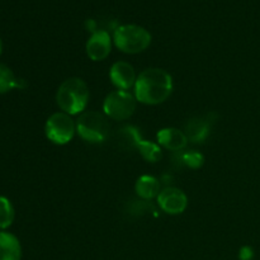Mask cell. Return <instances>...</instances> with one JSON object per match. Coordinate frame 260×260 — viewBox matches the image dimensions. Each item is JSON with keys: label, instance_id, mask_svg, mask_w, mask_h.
<instances>
[{"label": "cell", "instance_id": "5", "mask_svg": "<svg viewBox=\"0 0 260 260\" xmlns=\"http://www.w3.org/2000/svg\"><path fill=\"white\" fill-rule=\"evenodd\" d=\"M103 111L108 118L114 121L128 119L136 111V98L128 90H114L104 99Z\"/></svg>", "mask_w": 260, "mask_h": 260}, {"label": "cell", "instance_id": "16", "mask_svg": "<svg viewBox=\"0 0 260 260\" xmlns=\"http://www.w3.org/2000/svg\"><path fill=\"white\" fill-rule=\"evenodd\" d=\"M14 208L8 198L0 197V229L5 230L14 221Z\"/></svg>", "mask_w": 260, "mask_h": 260}, {"label": "cell", "instance_id": "6", "mask_svg": "<svg viewBox=\"0 0 260 260\" xmlns=\"http://www.w3.org/2000/svg\"><path fill=\"white\" fill-rule=\"evenodd\" d=\"M75 132L76 122L65 112H56L46 121V137L56 145H66L70 142Z\"/></svg>", "mask_w": 260, "mask_h": 260}, {"label": "cell", "instance_id": "9", "mask_svg": "<svg viewBox=\"0 0 260 260\" xmlns=\"http://www.w3.org/2000/svg\"><path fill=\"white\" fill-rule=\"evenodd\" d=\"M109 78L112 84L119 90H128L136 84V73L131 63L126 61H117L109 70Z\"/></svg>", "mask_w": 260, "mask_h": 260}, {"label": "cell", "instance_id": "3", "mask_svg": "<svg viewBox=\"0 0 260 260\" xmlns=\"http://www.w3.org/2000/svg\"><path fill=\"white\" fill-rule=\"evenodd\" d=\"M114 45L122 52L135 55L144 52L151 43V35L144 27L136 24H123L114 29Z\"/></svg>", "mask_w": 260, "mask_h": 260}, {"label": "cell", "instance_id": "18", "mask_svg": "<svg viewBox=\"0 0 260 260\" xmlns=\"http://www.w3.org/2000/svg\"><path fill=\"white\" fill-rule=\"evenodd\" d=\"M254 258V251L250 246H243L239 253V259L240 260H251Z\"/></svg>", "mask_w": 260, "mask_h": 260}, {"label": "cell", "instance_id": "10", "mask_svg": "<svg viewBox=\"0 0 260 260\" xmlns=\"http://www.w3.org/2000/svg\"><path fill=\"white\" fill-rule=\"evenodd\" d=\"M157 141L162 147L170 151H182L187 146L188 137L182 129L168 127L157 132Z\"/></svg>", "mask_w": 260, "mask_h": 260}, {"label": "cell", "instance_id": "14", "mask_svg": "<svg viewBox=\"0 0 260 260\" xmlns=\"http://www.w3.org/2000/svg\"><path fill=\"white\" fill-rule=\"evenodd\" d=\"M23 80L18 79L8 66L0 63V94H4L15 88H23Z\"/></svg>", "mask_w": 260, "mask_h": 260}, {"label": "cell", "instance_id": "19", "mask_svg": "<svg viewBox=\"0 0 260 260\" xmlns=\"http://www.w3.org/2000/svg\"><path fill=\"white\" fill-rule=\"evenodd\" d=\"M2 50H3V45H2V40H0V55H2Z\"/></svg>", "mask_w": 260, "mask_h": 260}, {"label": "cell", "instance_id": "15", "mask_svg": "<svg viewBox=\"0 0 260 260\" xmlns=\"http://www.w3.org/2000/svg\"><path fill=\"white\" fill-rule=\"evenodd\" d=\"M136 149L139 150V152L142 155V157L150 162L159 161L162 156L161 149H160L159 145L147 141V140H141V141L139 142V145H137Z\"/></svg>", "mask_w": 260, "mask_h": 260}, {"label": "cell", "instance_id": "1", "mask_svg": "<svg viewBox=\"0 0 260 260\" xmlns=\"http://www.w3.org/2000/svg\"><path fill=\"white\" fill-rule=\"evenodd\" d=\"M172 93L173 78L162 69H146L137 76L135 84V98L142 104H161L172 95Z\"/></svg>", "mask_w": 260, "mask_h": 260}, {"label": "cell", "instance_id": "7", "mask_svg": "<svg viewBox=\"0 0 260 260\" xmlns=\"http://www.w3.org/2000/svg\"><path fill=\"white\" fill-rule=\"evenodd\" d=\"M157 205L168 215H180L187 208L188 198L179 188L168 187L157 196Z\"/></svg>", "mask_w": 260, "mask_h": 260}, {"label": "cell", "instance_id": "4", "mask_svg": "<svg viewBox=\"0 0 260 260\" xmlns=\"http://www.w3.org/2000/svg\"><path fill=\"white\" fill-rule=\"evenodd\" d=\"M76 132L89 144H102L109 135V123L106 114L96 111L83 112L76 119Z\"/></svg>", "mask_w": 260, "mask_h": 260}, {"label": "cell", "instance_id": "12", "mask_svg": "<svg viewBox=\"0 0 260 260\" xmlns=\"http://www.w3.org/2000/svg\"><path fill=\"white\" fill-rule=\"evenodd\" d=\"M210 119L202 117V118L190 119L185 126L184 134L187 135L188 141L192 142H201L205 141L206 137L210 134Z\"/></svg>", "mask_w": 260, "mask_h": 260}, {"label": "cell", "instance_id": "13", "mask_svg": "<svg viewBox=\"0 0 260 260\" xmlns=\"http://www.w3.org/2000/svg\"><path fill=\"white\" fill-rule=\"evenodd\" d=\"M137 196L142 200H152L157 197L160 190V182L155 177L151 175H141L137 179L136 185H135Z\"/></svg>", "mask_w": 260, "mask_h": 260}, {"label": "cell", "instance_id": "17", "mask_svg": "<svg viewBox=\"0 0 260 260\" xmlns=\"http://www.w3.org/2000/svg\"><path fill=\"white\" fill-rule=\"evenodd\" d=\"M180 160L185 167L190 168V169H198L203 165L205 157L198 151H185L180 156Z\"/></svg>", "mask_w": 260, "mask_h": 260}, {"label": "cell", "instance_id": "11", "mask_svg": "<svg viewBox=\"0 0 260 260\" xmlns=\"http://www.w3.org/2000/svg\"><path fill=\"white\" fill-rule=\"evenodd\" d=\"M22 246L17 236L10 233H0V260H20Z\"/></svg>", "mask_w": 260, "mask_h": 260}, {"label": "cell", "instance_id": "8", "mask_svg": "<svg viewBox=\"0 0 260 260\" xmlns=\"http://www.w3.org/2000/svg\"><path fill=\"white\" fill-rule=\"evenodd\" d=\"M86 55L93 61H103L112 51L111 36L107 30L96 29L88 40L85 46Z\"/></svg>", "mask_w": 260, "mask_h": 260}, {"label": "cell", "instance_id": "2", "mask_svg": "<svg viewBox=\"0 0 260 260\" xmlns=\"http://www.w3.org/2000/svg\"><path fill=\"white\" fill-rule=\"evenodd\" d=\"M90 98V91L85 81L80 78H69L62 81L56 93V102L65 113L74 116L85 111Z\"/></svg>", "mask_w": 260, "mask_h": 260}]
</instances>
